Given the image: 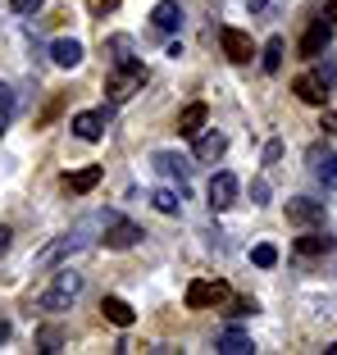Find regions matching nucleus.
Returning a JSON list of instances; mask_svg holds the SVG:
<instances>
[{"mask_svg":"<svg viewBox=\"0 0 337 355\" xmlns=\"http://www.w3.org/2000/svg\"><path fill=\"white\" fill-rule=\"evenodd\" d=\"M78 296H83V273H78V269H60L37 305H42V310H69Z\"/></svg>","mask_w":337,"mask_h":355,"instance_id":"obj_1","label":"nucleus"},{"mask_svg":"<svg viewBox=\"0 0 337 355\" xmlns=\"http://www.w3.org/2000/svg\"><path fill=\"white\" fill-rule=\"evenodd\" d=\"M141 83H146V69H141V60L137 64H123L114 78L105 83V92H110V105H123V101H132V96L141 92Z\"/></svg>","mask_w":337,"mask_h":355,"instance_id":"obj_2","label":"nucleus"},{"mask_svg":"<svg viewBox=\"0 0 337 355\" xmlns=\"http://www.w3.org/2000/svg\"><path fill=\"white\" fill-rule=\"evenodd\" d=\"M333 28H337V14L324 10V19H315V23H310V32L301 37V55H310V60H315V55H324L328 42H333Z\"/></svg>","mask_w":337,"mask_h":355,"instance_id":"obj_3","label":"nucleus"},{"mask_svg":"<svg viewBox=\"0 0 337 355\" xmlns=\"http://www.w3.org/2000/svg\"><path fill=\"white\" fill-rule=\"evenodd\" d=\"M219 301H228V282H219V278H196L187 287L191 310H205V305H219Z\"/></svg>","mask_w":337,"mask_h":355,"instance_id":"obj_4","label":"nucleus"},{"mask_svg":"<svg viewBox=\"0 0 337 355\" xmlns=\"http://www.w3.org/2000/svg\"><path fill=\"white\" fill-rule=\"evenodd\" d=\"M74 251H83V228H74V232H64V237H55L51 246H46L42 255H37V269H51V264L69 260Z\"/></svg>","mask_w":337,"mask_h":355,"instance_id":"obj_5","label":"nucleus"},{"mask_svg":"<svg viewBox=\"0 0 337 355\" xmlns=\"http://www.w3.org/2000/svg\"><path fill=\"white\" fill-rule=\"evenodd\" d=\"M287 219H292L296 228H319V223H324V200H310V196L287 200Z\"/></svg>","mask_w":337,"mask_h":355,"instance_id":"obj_6","label":"nucleus"},{"mask_svg":"<svg viewBox=\"0 0 337 355\" xmlns=\"http://www.w3.org/2000/svg\"><path fill=\"white\" fill-rule=\"evenodd\" d=\"M237 196H242V182H237V173H214V178H210V209L237 205Z\"/></svg>","mask_w":337,"mask_h":355,"instance_id":"obj_7","label":"nucleus"},{"mask_svg":"<svg viewBox=\"0 0 337 355\" xmlns=\"http://www.w3.org/2000/svg\"><path fill=\"white\" fill-rule=\"evenodd\" d=\"M137 241H141L137 223H128V219H110L105 223V246H110V251H132Z\"/></svg>","mask_w":337,"mask_h":355,"instance_id":"obj_8","label":"nucleus"},{"mask_svg":"<svg viewBox=\"0 0 337 355\" xmlns=\"http://www.w3.org/2000/svg\"><path fill=\"white\" fill-rule=\"evenodd\" d=\"M105 128H110V110H83V114H74V132L83 141H101Z\"/></svg>","mask_w":337,"mask_h":355,"instance_id":"obj_9","label":"nucleus"},{"mask_svg":"<svg viewBox=\"0 0 337 355\" xmlns=\"http://www.w3.org/2000/svg\"><path fill=\"white\" fill-rule=\"evenodd\" d=\"M150 164H155L159 178H173V182H178V191H182V182H187V173H191V159L173 155V150H155V155H150Z\"/></svg>","mask_w":337,"mask_h":355,"instance_id":"obj_10","label":"nucleus"},{"mask_svg":"<svg viewBox=\"0 0 337 355\" xmlns=\"http://www.w3.org/2000/svg\"><path fill=\"white\" fill-rule=\"evenodd\" d=\"M219 42H223V55H228L232 64H246V60L255 55L251 37H246V32H237V28H223V32H219Z\"/></svg>","mask_w":337,"mask_h":355,"instance_id":"obj_11","label":"nucleus"},{"mask_svg":"<svg viewBox=\"0 0 337 355\" xmlns=\"http://www.w3.org/2000/svg\"><path fill=\"white\" fill-rule=\"evenodd\" d=\"M292 92L301 96V101H306V105H319V110H324V105H328V83H324V78H319V73H301V78H296V83H292Z\"/></svg>","mask_w":337,"mask_h":355,"instance_id":"obj_12","label":"nucleus"},{"mask_svg":"<svg viewBox=\"0 0 337 355\" xmlns=\"http://www.w3.org/2000/svg\"><path fill=\"white\" fill-rule=\"evenodd\" d=\"M310 173H315L324 187H337V155L315 146V150H310Z\"/></svg>","mask_w":337,"mask_h":355,"instance_id":"obj_13","label":"nucleus"},{"mask_svg":"<svg viewBox=\"0 0 337 355\" xmlns=\"http://www.w3.org/2000/svg\"><path fill=\"white\" fill-rule=\"evenodd\" d=\"M101 314H105L110 324H119V328H132V324H137V310H132L123 296H105V301H101Z\"/></svg>","mask_w":337,"mask_h":355,"instance_id":"obj_14","label":"nucleus"},{"mask_svg":"<svg viewBox=\"0 0 337 355\" xmlns=\"http://www.w3.org/2000/svg\"><path fill=\"white\" fill-rule=\"evenodd\" d=\"M150 23H155L159 32H178L182 28V5L178 0H159L155 10H150Z\"/></svg>","mask_w":337,"mask_h":355,"instance_id":"obj_15","label":"nucleus"},{"mask_svg":"<svg viewBox=\"0 0 337 355\" xmlns=\"http://www.w3.org/2000/svg\"><path fill=\"white\" fill-rule=\"evenodd\" d=\"M205 119H210V110H205V101H191L187 110L178 114V132H182V137H200V128H205Z\"/></svg>","mask_w":337,"mask_h":355,"instance_id":"obj_16","label":"nucleus"},{"mask_svg":"<svg viewBox=\"0 0 337 355\" xmlns=\"http://www.w3.org/2000/svg\"><path fill=\"white\" fill-rule=\"evenodd\" d=\"M96 182H101V164H87V168H74V173H64V187L74 191V196H87Z\"/></svg>","mask_w":337,"mask_h":355,"instance_id":"obj_17","label":"nucleus"},{"mask_svg":"<svg viewBox=\"0 0 337 355\" xmlns=\"http://www.w3.org/2000/svg\"><path fill=\"white\" fill-rule=\"evenodd\" d=\"M51 60L60 64V69H78V64H83V42H74V37H60V42L51 46Z\"/></svg>","mask_w":337,"mask_h":355,"instance_id":"obj_18","label":"nucleus"},{"mask_svg":"<svg viewBox=\"0 0 337 355\" xmlns=\"http://www.w3.org/2000/svg\"><path fill=\"white\" fill-rule=\"evenodd\" d=\"M223 150H228V137H223V132H205V137H196V159H200V164H214Z\"/></svg>","mask_w":337,"mask_h":355,"instance_id":"obj_19","label":"nucleus"},{"mask_svg":"<svg viewBox=\"0 0 337 355\" xmlns=\"http://www.w3.org/2000/svg\"><path fill=\"white\" fill-rule=\"evenodd\" d=\"M292 251L296 255H324V251H333V237L328 232H306V237H296Z\"/></svg>","mask_w":337,"mask_h":355,"instance_id":"obj_20","label":"nucleus"},{"mask_svg":"<svg viewBox=\"0 0 337 355\" xmlns=\"http://www.w3.org/2000/svg\"><path fill=\"white\" fill-rule=\"evenodd\" d=\"M105 51H110V60H114L119 69H123V64H137V55H132V37H123V32H119V37H110Z\"/></svg>","mask_w":337,"mask_h":355,"instance_id":"obj_21","label":"nucleus"},{"mask_svg":"<svg viewBox=\"0 0 337 355\" xmlns=\"http://www.w3.org/2000/svg\"><path fill=\"white\" fill-rule=\"evenodd\" d=\"M283 37H269V42H264V55H260V64H264V73H278V69H283Z\"/></svg>","mask_w":337,"mask_h":355,"instance_id":"obj_22","label":"nucleus"},{"mask_svg":"<svg viewBox=\"0 0 337 355\" xmlns=\"http://www.w3.org/2000/svg\"><path fill=\"white\" fill-rule=\"evenodd\" d=\"M219 351L223 355H251L255 346H251V337H246V333H237V328H232V333L219 337Z\"/></svg>","mask_w":337,"mask_h":355,"instance_id":"obj_23","label":"nucleus"},{"mask_svg":"<svg viewBox=\"0 0 337 355\" xmlns=\"http://www.w3.org/2000/svg\"><path fill=\"white\" fill-rule=\"evenodd\" d=\"M150 205H155L159 214H178L182 200H178V191H173V187H159V191H150Z\"/></svg>","mask_w":337,"mask_h":355,"instance_id":"obj_24","label":"nucleus"},{"mask_svg":"<svg viewBox=\"0 0 337 355\" xmlns=\"http://www.w3.org/2000/svg\"><path fill=\"white\" fill-rule=\"evenodd\" d=\"M251 260L260 264V269H274V264H278V246H274V241H260V246L251 251Z\"/></svg>","mask_w":337,"mask_h":355,"instance_id":"obj_25","label":"nucleus"},{"mask_svg":"<svg viewBox=\"0 0 337 355\" xmlns=\"http://www.w3.org/2000/svg\"><path fill=\"white\" fill-rule=\"evenodd\" d=\"M37 342H42L46 355H55V351L64 346V333H60V328H42V333H37Z\"/></svg>","mask_w":337,"mask_h":355,"instance_id":"obj_26","label":"nucleus"},{"mask_svg":"<svg viewBox=\"0 0 337 355\" xmlns=\"http://www.w3.org/2000/svg\"><path fill=\"white\" fill-rule=\"evenodd\" d=\"M10 114H14V92L5 83H0V132L10 128Z\"/></svg>","mask_w":337,"mask_h":355,"instance_id":"obj_27","label":"nucleus"},{"mask_svg":"<svg viewBox=\"0 0 337 355\" xmlns=\"http://www.w3.org/2000/svg\"><path fill=\"white\" fill-rule=\"evenodd\" d=\"M255 310H260V305H255L251 296H242V301H232V305H228V314H232V319H246V314H255Z\"/></svg>","mask_w":337,"mask_h":355,"instance_id":"obj_28","label":"nucleus"},{"mask_svg":"<svg viewBox=\"0 0 337 355\" xmlns=\"http://www.w3.org/2000/svg\"><path fill=\"white\" fill-rule=\"evenodd\" d=\"M87 10H92V19H105L119 10V0H87Z\"/></svg>","mask_w":337,"mask_h":355,"instance_id":"obj_29","label":"nucleus"},{"mask_svg":"<svg viewBox=\"0 0 337 355\" xmlns=\"http://www.w3.org/2000/svg\"><path fill=\"white\" fill-rule=\"evenodd\" d=\"M251 200H255V205H269V182H264V178L251 182Z\"/></svg>","mask_w":337,"mask_h":355,"instance_id":"obj_30","label":"nucleus"},{"mask_svg":"<svg viewBox=\"0 0 337 355\" xmlns=\"http://www.w3.org/2000/svg\"><path fill=\"white\" fill-rule=\"evenodd\" d=\"M10 10L14 14H37V10H42V0H10Z\"/></svg>","mask_w":337,"mask_h":355,"instance_id":"obj_31","label":"nucleus"},{"mask_svg":"<svg viewBox=\"0 0 337 355\" xmlns=\"http://www.w3.org/2000/svg\"><path fill=\"white\" fill-rule=\"evenodd\" d=\"M278 155H283V141H269L264 146V164H278Z\"/></svg>","mask_w":337,"mask_h":355,"instance_id":"obj_32","label":"nucleus"},{"mask_svg":"<svg viewBox=\"0 0 337 355\" xmlns=\"http://www.w3.org/2000/svg\"><path fill=\"white\" fill-rule=\"evenodd\" d=\"M319 128H324V132H333V137H337V110H324V123H319Z\"/></svg>","mask_w":337,"mask_h":355,"instance_id":"obj_33","label":"nucleus"},{"mask_svg":"<svg viewBox=\"0 0 337 355\" xmlns=\"http://www.w3.org/2000/svg\"><path fill=\"white\" fill-rule=\"evenodd\" d=\"M10 237H14V232H10V228H0V255L10 251Z\"/></svg>","mask_w":337,"mask_h":355,"instance_id":"obj_34","label":"nucleus"},{"mask_svg":"<svg viewBox=\"0 0 337 355\" xmlns=\"http://www.w3.org/2000/svg\"><path fill=\"white\" fill-rule=\"evenodd\" d=\"M246 5H251V14H264V10H269V0H246Z\"/></svg>","mask_w":337,"mask_h":355,"instance_id":"obj_35","label":"nucleus"},{"mask_svg":"<svg viewBox=\"0 0 337 355\" xmlns=\"http://www.w3.org/2000/svg\"><path fill=\"white\" fill-rule=\"evenodd\" d=\"M5 337H10V324H5V319H0V342H5Z\"/></svg>","mask_w":337,"mask_h":355,"instance_id":"obj_36","label":"nucleus"},{"mask_svg":"<svg viewBox=\"0 0 337 355\" xmlns=\"http://www.w3.org/2000/svg\"><path fill=\"white\" fill-rule=\"evenodd\" d=\"M328 14H337V0H328Z\"/></svg>","mask_w":337,"mask_h":355,"instance_id":"obj_37","label":"nucleus"},{"mask_svg":"<svg viewBox=\"0 0 337 355\" xmlns=\"http://www.w3.org/2000/svg\"><path fill=\"white\" fill-rule=\"evenodd\" d=\"M328 351H333V355H337V342H333V346H328Z\"/></svg>","mask_w":337,"mask_h":355,"instance_id":"obj_38","label":"nucleus"}]
</instances>
